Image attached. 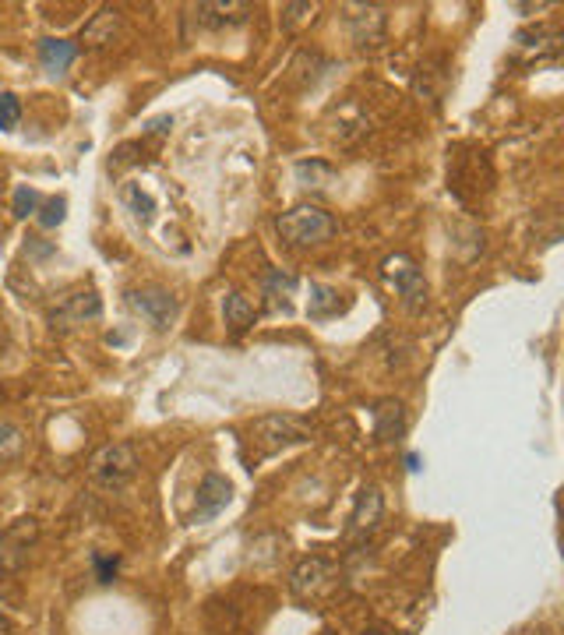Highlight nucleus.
I'll use <instances>...</instances> for the list:
<instances>
[{"label": "nucleus", "instance_id": "nucleus-1", "mask_svg": "<svg viewBox=\"0 0 564 635\" xmlns=\"http://www.w3.org/2000/svg\"><path fill=\"white\" fill-rule=\"evenodd\" d=\"M275 230L286 244L293 247H311V244H325L328 237L335 233V219L328 216L325 209L318 205H297V209L282 212L275 219Z\"/></svg>", "mask_w": 564, "mask_h": 635}, {"label": "nucleus", "instance_id": "nucleus-2", "mask_svg": "<svg viewBox=\"0 0 564 635\" xmlns=\"http://www.w3.org/2000/svg\"><path fill=\"white\" fill-rule=\"evenodd\" d=\"M314 427L300 417L290 413H268V417L254 420L251 424V441L258 456H272V452L286 449V445H300V441H311Z\"/></svg>", "mask_w": 564, "mask_h": 635}, {"label": "nucleus", "instance_id": "nucleus-3", "mask_svg": "<svg viewBox=\"0 0 564 635\" xmlns=\"http://www.w3.org/2000/svg\"><path fill=\"white\" fill-rule=\"evenodd\" d=\"M134 470H138V456H134V449L127 441H117V445L99 449L89 466L92 480H96L99 487H106V491H120V487L134 477Z\"/></svg>", "mask_w": 564, "mask_h": 635}, {"label": "nucleus", "instance_id": "nucleus-4", "mask_svg": "<svg viewBox=\"0 0 564 635\" xmlns=\"http://www.w3.org/2000/svg\"><path fill=\"white\" fill-rule=\"evenodd\" d=\"M381 276H385L388 286H392V290L399 293L402 300H406L409 311L423 307V297H427V283H423V272L416 269L409 254H392V258H385V265H381Z\"/></svg>", "mask_w": 564, "mask_h": 635}, {"label": "nucleus", "instance_id": "nucleus-5", "mask_svg": "<svg viewBox=\"0 0 564 635\" xmlns=\"http://www.w3.org/2000/svg\"><path fill=\"white\" fill-rule=\"evenodd\" d=\"M127 304L159 332L170 329L173 314H177V300L170 297V290H159V286H152V290H131L127 293Z\"/></svg>", "mask_w": 564, "mask_h": 635}, {"label": "nucleus", "instance_id": "nucleus-6", "mask_svg": "<svg viewBox=\"0 0 564 635\" xmlns=\"http://www.w3.org/2000/svg\"><path fill=\"white\" fill-rule=\"evenodd\" d=\"M99 314H103V300L96 293H75V297H67L64 304H57L50 311V322L57 329H75V325L85 322H96Z\"/></svg>", "mask_w": 564, "mask_h": 635}, {"label": "nucleus", "instance_id": "nucleus-7", "mask_svg": "<svg viewBox=\"0 0 564 635\" xmlns=\"http://www.w3.org/2000/svg\"><path fill=\"white\" fill-rule=\"evenodd\" d=\"M233 501V487L226 477L219 473H208L198 487V505H194V523H208V519H216L226 505Z\"/></svg>", "mask_w": 564, "mask_h": 635}, {"label": "nucleus", "instance_id": "nucleus-8", "mask_svg": "<svg viewBox=\"0 0 564 635\" xmlns=\"http://www.w3.org/2000/svg\"><path fill=\"white\" fill-rule=\"evenodd\" d=\"M381 512H385V498H381V487H364L357 494V505H353V516H349V533L353 537H364L374 526L381 523Z\"/></svg>", "mask_w": 564, "mask_h": 635}, {"label": "nucleus", "instance_id": "nucleus-9", "mask_svg": "<svg viewBox=\"0 0 564 635\" xmlns=\"http://www.w3.org/2000/svg\"><path fill=\"white\" fill-rule=\"evenodd\" d=\"M346 25L360 46H378L385 39V11L381 8H346Z\"/></svg>", "mask_w": 564, "mask_h": 635}, {"label": "nucleus", "instance_id": "nucleus-10", "mask_svg": "<svg viewBox=\"0 0 564 635\" xmlns=\"http://www.w3.org/2000/svg\"><path fill=\"white\" fill-rule=\"evenodd\" d=\"M194 15H198V22L208 25V29H230V25L247 22L251 4H244V0H230V4H198Z\"/></svg>", "mask_w": 564, "mask_h": 635}, {"label": "nucleus", "instance_id": "nucleus-11", "mask_svg": "<svg viewBox=\"0 0 564 635\" xmlns=\"http://www.w3.org/2000/svg\"><path fill=\"white\" fill-rule=\"evenodd\" d=\"M328 576H332V565H328L325 558H304L297 568H293L290 586L297 597H311V593H318L321 586H325Z\"/></svg>", "mask_w": 564, "mask_h": 635}, {"label": "nucleus", "instance_id": "nucleus-12", "mask_svg": "<svg viewBox=\"0 0 564 635\" xmlns=\"http://www.w3.org/2000/svg\"><path fill=\"white\" fill-rule=\"evenodd\" d=\"M406 431V410L399 399H381L374 406V438L378 441H399Z\"/></svg>", "mask_w": 564, "mask_h": 635}, {"label": "nucleus", "instance_id": "nucleus-13", "mask_svg": "<svg viewBox=\"0 0 564 635\" xmlns=\"http://www.w3.org/2000/svg\"><path fill=\"white\" fill-rule=\"evenodd\" d=\"M32 540H36V523H32V519H18V523L0 537V554H4L8 568L22 565V558H25V551H29Z\"/></svg>", "mask_w": 564, "mask_h": 635}, {"label": "nucleus", "instance_id": "nucleus-14", "mask_svg": "<svg viewBox=\"0 0 564 635\" xmlns=\"http://www.w3.org/2000/svg\"><path fill=\"white\" fill-rule=\"evenodd\" d=\"M75 57H78V46L67 43V39H43V43H39V60H43V68L53 71V75L71 68Z\"/></svg>", "mask_w": 564, "mask_h": 635}, {"label": "nucleus", "instance_id": "nucleus-15", "mask_svg": "<svg viewBox=\"0 0 564 635\" xmlns=\"http://www.w3.org/2000/svg\"><path fill=\"white\" fill-rule=\"evenodd\" d=\"M223 314H226V325H230L233 332H247L254 325V307H251V300L244 297V293H237V290H230L226 293V300H223Z\"/></svg>", "mask_w": 564, "mask_h": 635}, {"label": "nucleus", "instance_id": "nucleus-16", "mask_svg": "<svg viewBox=\"0 0 564 635\" xmlns=\"http://www.w3.org/2000/svg\"><path fill=\"white\" fill-rule=\"evenodd\" d=\"M297 286H300V279L297 276H290V272H272V276L265 279V297H268V304L272 307H279L282 304V311L290 307V297L297 293Z\"/></svg>", "mask_w": 564, "mask_h": 635}, {"label": "nucleus", "instance_id": "nucleus-17", "mask_svg": "<svg viewBox=\"0 0 564 635\" xmlns=\"http://www.w3.org/2000/svg\"><path fill=\"white\" fill-rule=\"evenodd\" d=\"M120 202H124L127 209L134 212V219H141V223H152V216H156V198L145 195V191H141V184H124V187H120Z\"/></svg>", "mask_w": 564, "mask_h": 635}, {"label": "nucleus", "instance_id": "nucleus-18", "mask_svg": "<svg viewBox=\"0 0 564 635\" xmlns=\"http://www.w3.org/2000/svg\"><path fill=\"white\" fill-rule=\"evenodd\" d=\"M117 22H120L117 11H113V8H103L96 18H92L89 29L82 32V39H85L89 46H106V43H113V32H117Z\"/></svg>", "mask_w": 564, "mask_h": 635}, {"label": "nucleus", "instance_id": "nucleus-19", "mask_svg": "<svg viewBox=\"0 0 564 635\" xmlns=\"http://www.w3.org/2000/svg\"><path fill=\"white\" fill-rule=\"evenodd\" d=\"M25 449V438L11 420H0V463H8V459H18Z\"/></svg>", "mask_w": 564, "mask_h": 635}, {"label": "nucleus", "instance_id": "nucleus-20", "mask_svg": "<svg viewBox=\"0 0 564 635\" xmlns=\"http://www.w3.org/2000/svg\"><path fill=\"white\" fill-rule=\"evenodd\" d=\"M311 318H328V314L339 311V293L328 290V286H311Z\"/></svg>", "mask_w": 564, "mask_h": 635}, {"label": "nucleus", "instance_id": "nucleus-21", "mask_svg": "<svg viewBox=\"0 0 564 635\" xmlns=\"http://www.w3.org/2000/svg\"><path fill=\"white\" fill-rule=\"evenodd\" d=\"M22 120V103L11 92H0V131H15Z\"/></svg>", "mask_w": 564, "mask_h": 635}, {"label": "nucleus", "instance_id": "nucleus-22", "mask_svg": "<svg viewBox=\"0 0 564 635\" xmlns=\"http://www.w3.org/2000/svg\"><path fill=\"white\" fill-rule=\"evenodd\" d=\"M64 209H67L64 198H50V202L43 205V212H39V226H46V230H53V226H57V223H64Z\"/></svg>", "mask_w": 564, "mask_h": 635}, {"label": "nucleus", "instance_id": "nucleus-23", "mask_svg": "<svg viewBox=\"0 0 564 635\" xmlns=\"http://www.w3.org/2000/svg\"><path fill=\"white\" fill-rule=\"evenodd\" d=\"M36 205H39L36 191H32V187H18V191H15V216L18 219L32 216V212H36Z\"/></svg>", "mask_w": 564, "mask_h": 635}, {"label": "nucleus", "instance_id": "nucleus-24", "mask_svg": "<svg viewBox=\"0 0 564 635\" xmlns=\"http://www.w3.org/2000/svg\"><path fill=\"white\" fill-rule=\"evenodd\" d=\"M96 572H99V583H110L113 572H117V558H99L96 554Z\"/></svg>", "mask_w": 564, "mask_h": 635}, {"label": "nucleus", "instance_id": "nucleus-25", "mask_svg": "<svg viewBox=\"0 0 564 635\" xmlns=\"http://www.w3.org/2000/svg\"><path fill=\"white\" fill-rule=\"evenodd\" d=\"M364 635H392V632H388V628H367Z\"/></svg>", "mask_w": 564, "mask_h": 635}]
</instances>
